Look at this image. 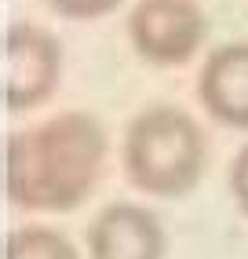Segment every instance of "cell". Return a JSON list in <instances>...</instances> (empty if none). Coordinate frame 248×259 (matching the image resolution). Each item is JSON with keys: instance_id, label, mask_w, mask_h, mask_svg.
Listing matches in <instances>:
<instances>
[{"instance_id": "6da1fadb", "label": "cell", "mask_w": 248, "mask_h": 259, "mask_svg": "<svg viewBox=\"0 0 248 259\" xmlns=\"http://www.w3.org/2000/svg\"><path fill=\"white\" fill-rule=\"evenodd\" d=\"M106 128L84 110H66L4 139V194L22 212H73L106 168Z\"/></svg>"}, {"instance_id": "7a4b0ae2", "label": "cell", "mask_w": 248, "mask_h": 259, "mask_svg": "<svg viewBox=\"0 0 248 259\" xmlns=\"http://www.w3.org/2000/svg\"><path fill=\"white\" fill-rule=\"evenodd\" d=\"M124 176L150 197H183L208 168V139L183 106L157 102L124 128Z\"/></svg>"}, {"instance_id": "3957f363", "label": "cell", "mask_w": 248, "mask_h": 259, "mask_svg": "<svg viewBox=\"0 0 248 259\" xmlns=\"http://www.w3.org/2000/svg\"><path fill=\"white\" fill-rule=\"evenodd\" d=\"M208 37L197 0H135L128 11V40L150 66H186Z\"/></svg>"}, {"instance_id": "277c9868", "label": "cell", "mask_w": 248, "mask_h": 259, "mask_svg": "<svg viewBox=\"0 0 248 259\" xmlns=\"http://www.w3.org/2000/svg\"><path fill=\"white\" fill-rule=\"evenodd\" d=\"M0 66H4V73H0L4 106L26 113L55 95L62 77V48L48 29L33 22H15L4 33Z\"/></svg>"}, {"instance_id": "5b68a950", "label": "cell", "mask_w": 248, "mask_h": 259, "mask_svg": "<svg viewBox=\"0 0 248 259\" xmlns=\"http://www.w3.org/2000/svg\"><path fill=\"white\" fill-rule=\"evenodd\" d=\"M84 245L92 259H164L168 234L150 208L113 201L88 223Z\"/></svg>"}, {"instance_id": "8992f818", "label": "cell", "mask_w": 248, "mask_h": 259, "mask_svg": "<svg viewBox=\"0 0 248 259\" xmlns=\"http://www.w3.org/2000/svg\"><path fill=\"white\" fill-rule=\"evenodd\" d=\"M197 99L223 128L248 132V40H226L204 59Z\"/></svg>"}, {"instance_id": "52a82bcc", "label": "cell", "mask_w": 248, "mask_h": 259, "mask_svg": "<svg viewBox=\"0 0 248 259\" xmlns=\"http://www.w3.org/2000/svg\"><path fill=\"white\" fill-rule=\"evenodd\" d=\"M4 259H80L77 245L55 227L29 223L4 237Z\"/></svg>"}, {"instance_id": "ba28073f", "label": "cell", "mask_w": 248, "mask_h": 259, "mask_svg": "<svg viewBox=\"0 0 248 259\" xmlns=\"http://www.w3.org/2000/svg\"><path fill=\"white\" fill-rule=\"evenodd\" d=\"M51 11H59L62 19H80V22H92V19H102L120 8V0H48Z\"/></svg>"}, {"instance_id": "9c48e42d", "label": "cell", "mask_w": 248, "mask_h": 259, "mask_svg": "<svg viewBox=\"0 0 248 259\" xmlns=\"http://www.w3.org/2000/svg\"><path fill=\"white\" fill-rule=\"evenodd\" d=\"M230 194H234L237 208L248 215V146H241L234 164H230Z\"/></svg>"}]
</instances>
